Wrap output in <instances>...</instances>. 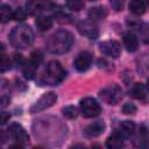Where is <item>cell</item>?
I'll return each instance as SVG.
<instances>
[{"mask_svg": "<svg viewBox=\"0 0 149 149\" xmlns=\"http://www.w3.org/2000/svg\"><path fill=\"white\" fill-rule=\"evenodd\" d=\"M66 7L71 10H80L83 7H84V2L83 1H78V0H72V1H68L66 3Z\"/></svg>", "mask_w": 149, "mask_h": 149, "instance_id": "484cf974", "label": "cell"}, {"mask_svg": "<svg viewBox=\"0 0 149 149\" xmlns=\"http://www.w3.org/2000/svg\"><path fill=\"white\" fill-rule=\"evenodd\" d=\"M129 10L135 15H141L146 12V3L141 0H133L128 5Z\"/></svg>", "mask_w": 149, "mask_h": 149, "instance_id": "e0dca14e", "label": "cell"}, {"mask_svg": "<svg viewBox=\"0 0 149 149\" xmlns=\"http://www.w3.org/2000/svg\"><path fill=\"white\" fill-rule=\"evenodd\" d=\"M130 95L134 97L137 100H144L147 98L146 88L142 84H135L130 90Z\"/></svg>", "mask_w": 149, "mask_h": 149, "instance_id": "ac0fdd59", "label": "cell"}, {"mask_svg": "<svg viewBox=\"0 0 149 149\" xmlns=\"http://www.w3.org/2000/svg\"><path fill=\"white\" fill-rule=\"evenodd\" d=\"M73 44V35L68 30L54 33L47 41V49L51 54L62 55L68 52Z\"/></svg>", "mask_w": 149, "mask_h": 149, "instance_id": "6da1fadb", "label": "cell"}, {"mask_svg": "<svg viewBox=\"0 0 149 149\" xmlns=\"http://www.w3.org/2000/svg\"><path fill=\"white\" fill-rule=\"evenodd\" d=\"M139 31H140V37H141V40H142L146 44H149V22H146V23L141 24Z\"/></svg>", "mask_w": 149, "mask_h": 149, "instance_id": "7402d4cb", "label": "cell"}, {"mask_svg": "<svg viewBox=\"0 0 149 149\" xmlns=\"http://www.w3.org/2000/svg\"><path fill=\"white\" fill-rule=\"evenodd\" d=\"M9 149H23V147L21 144H13L9 147Z\"/></svg>", "mask_w": 149, "mask_h": 149, "instance_id": "1f68e13d", "label": "cell"}, {"mask_svg": "<svg viewBox=\"0 0 149 149\" xmlns=\"http://www.w3.org/2000/svg\"><path fill=\"white\" fill-rule=\"evenodd\" d=\"M9 42L16 49H26L34 42V33L27 24L16 26L9 34Z\"/></svg>", "mask_w": 149, "mask_h": 149, "instance_id": "7a4b0ae2", "label": "cell"}, {"mask_svg": "<svg viewBox=\"0 0 149 149\" xmlns=\"http://www.w3.org/2000/svg\"><path fill=\"white\" fill-rule=\"evenodd\" d=\"M34 149H44V148H41V147H35Z\"/></svg>", "mask_w": 149, "mask_h": 149, "instance_id": "836d02e7", "label": "cell"}, {"mask_svg": "<svg viewBox=\"0 0 149 149\" xmlns=\"http://www.w3.org/2000/svg\"><path fill=\"white\" fill-rule=\"evenodd\" d=\"M122 112H123L125 114H127V115L135 114V112H136V106H135L134 104H132V102H127V104L123 105Z\"/></svg>", "mask_w": 149, "mask_h": 149, "instance_id": "4316f807", "label": "cell"}, {"mask_svg": "<svg viewBox=\"0 0 149 149\" xmlns=\"http://www.w3.org/2000/svg\"><path fill=\"white\" fill-rule=\"evenodd\" d=\"M123 45L126 47L127 51L129 52H134L137 47H139V41L137 37L133 34V33H127L123 35Z\"/></svg>", "mask_w": 149, "mask_h": 149, "instance_id": "4fadbf2b", "label": "cell"}, {"mask_svg": "<svg viewBox=\"0 0 149 149\" xmlns=\"http://www.w3.org/2000/svg\"><path fill=\"white\" fill-rule=\"evenodd\" d=\"M12 66V62L9 59V57H7L3 52L1 54V59H0V69H1V72H5L7 70H9Z\"/></svg>", "mask_w": 149, "mask_h": 149, "instance_id": "d4e9b609", "label": "cell"}, {"mask_svg": "<svg viewBox=\"0 0 149 149\" xmlns=\"http://www.w3.org/2000/svg\"><path fill=\"white\" fill-rule=\"evenodd\" d=\"M99 95L105 102H107L109 105H115L122 99V90L116 84H111V85L104 87L100 91Z\"/></svg>", "mask_w": 149, "mask_h": 149, "instance_id": "277c9868", "label": "cell"}, {"mask_svg": "<svg viewBox=\"0 0 149 149\" xmlns=\"http://www.w3.org/2000/svg\"><path fill=\"white\" fill-rule=\"evenodd\" d=\"M63 114L68 119H74L78 116V108L73 105H69L63 108Z\"/></svg>", "mask_w": 149, "mask_h": 149, "instance_id": "44dd1931", "label": "cell"}, {"mask_svg": "<svg viewBox=\"0 0 149 149\" xmlns=\"http://www.w3.org/2000/svg\"><path fill=\"white\" fill-rule=\"evenodd\" d=\"M8 119H9V114L6 113V112H1V123H2V125L6 123Z\"/></svg>", "mask_w": 149, "mask_h": 149, "instance_id": "f1b7e54d", "label": "cell"}, {"mask_svg": "<svg viewBox=\"0 0 149 149\" xmlns=\"http://www.w3.org/2000/svg\"><path fill=\"white\" fill-rule=\"evenodd\" d=\"M148 5H149V2H148Z\"/></svg>", "mask_w": 149, "mask_h": 149, "instance_id": "e575fe53", "label": "cell"}, {"mask_svg": "<svg viewBox=\"0 0 149 149\" xmlns=\"http://www.w3.org/2000/svg\"><path fill=\"white\" fill-rule=\"evenodd\" d=\"M107 15V12L104 7H92L88 10V19L90 21L94 22V21H99V20H104Z\"/></svg>", "mask_w": 149, "mask_h": 149, "instance_id": "5bb4252c", "label": "cell"}, {"mask_svg": "<svg viewBox=\"0 0 149 149\" xmlns=\"http://www.w3.org/2000/svg\"><path fill=\"white\" fill-rule=\"evenodd\" d=\"M79 107H80L81 114L85 118H95L101 112V107H100L99 102L91 97H86V98L81 99Z\"/></svg>", "mask_w": 149, "mask_h": 149, "instance_id": "5b68a950", "label": "cell"}, {"mask_svg": "<svg viewBox=\"0 0 149 149\" xmlns=\"http://www.w3.org/2000/svg\"><path fill=\"white\" fill-rule=\"evenodd\" d=\"M122 137H120L116 133H114L113 135H111L107 140H106V147L107 149H121L123 146L122 142Z\"/></svg>", "mask_w": 149, "mask_h": 149, "instance_id": "9a60e30c", "label": "cell"}, {"mask_svg": "<svg viewBox=\"0 0 149 149\" xmlns=\"http://www.w3.org/2000/svg\"><path fill=\"white\" fill-rule=\"evenodd\" d=\"M147 87H148V91H149V78H148V80H147Z\"/></svg>", "mask_w": 149, "mask_h": 149, "instance_id": "d6a6232c", "label": "cell"}, {"mask_svg": "<svg viewBox=\"0 0 149 149\" xmlns=\"http://www.w3.org/2000/svg\"><path fill=\"white\" fill-rule=\"evenodd\" d=\"M9 134L12 135V137L14 140H16L19 142V144H24L29 141V135L27 134V132L24 130V128L19 125V123H13L9 127Z\"/></svg>", "mask_w": 149, "mask_h": 149, "instance_id": "9c48e42d", "label": "cell"}, {"mask_svg": "<svg viewBox=\"0 0 149 149\" xmlns=\"http://www.w3.org/2000/svg\"><path fill=\"white\" fill-rule=\"evenodd\" d=\"M36 69L37 66H35L33 63H30V61L26 62L22 66V72L24 74V77L27 79H33L35 77V73H36Z\"/></svg>", "mask_w": 149, "mask_h": 149, "instance_id": "ffe728a7", "label": "cell"}, {"mask_svg": "<svg viewBox=\"0 0 149 149\" xmlns=\"http://www.w3.org/2000/svg\"><path fill=\"white\" fill-rule=\"evenodd\" d=\"M104 129H105L104 122L102 121H95V122L88 125L84 129V134L88 137H95V136H99L100 134H102Z\"/></svg>", "mask_w": 149, "mask_h": 149, "instance_id": "7c38bea8", "label": "cell"}, {"mask_svg": "<svg viewBox=\"0 0 149 149\" xmlns=\"http://www.w3.org/2000/svg\"><path fill=\"white\" fill-rule=\"evenodd\" d=\"M35 24L40 31H47L52 27V20L49 16H38L35 20Z\"/></svg>", "mask_w": 149, "mask_h": 149, "instance_id": "2e32d148", "label": "cell"}, {"mask_svg": "<svg viewBox=\"0 0 149 149\" xmlns=\"http://www.w3.org/2000/svg\"><path fill=\"white\" fill-rule=\"evenodd\" d=\"M27 17V10L23 9L22 7H17L16 9L13 10V20L15 21H23Z\"/></svg>", "mask_w": 149, "mask_h": 149, "instance_id": "cb8c5ba5", "label": "cell"}, {"mask_svg": "<svg viewBox=\"0 0 149 149\" xmlns=\"http://www.w3.org/2000/svg\"><path fill=\"white\" fill-rule=\"evenodd\" d=\"M8 102H9V98H6L5 95H2V98H1V106L5 107Z\"/></svg>", "mask_w": 149, "mask_h": 149, "instance_id": "f546056e", "label": "cell"}, {"mask_svg": "<svg viewBox=\"0 0 149 149\" xmlns=\"http://www.w3.org/2000/svg\"><path fill=\"white\" fill-rule=\"evenodd\" d=\"M100 47V51L112 58H118L120 56L121 52V47L119 44V42L114 41V40H108V41H104L99 44Z\"/></svg>", "mask_w": 149, "mask_h": 149, "instance_id": "52a82bcc", "label": "cell"}, {"mask_svg": "<svg viewBox=\"0 0 149 149\" xmlns=\"http://www.w3.org/2000/svg\"><path fill=\"white\" fill-rule=\"evenodd\" d=\"M30 63H33L35 66L38 68V65L43 62V54L40 51V50H35L30 54V58H29Z\"/></svg>", "mask_w": 149, "mask_h": 149, "instance_id": "603a6c76", "label": "cell"}, {"mask_svg": "<svg viewBox=\"0 0 149 149\" xmlns=\"http://www.w3.org/2000/svg\"><path fill=\"white\" fill-rule=\"evenodd\" d=\"M78 30L80 31L81 35L93 40V38H97L99 36V29L98 27L95 26L94 22L90 21V20H86V21H81L78 23Z\"/></svg>", "mask_w": 149, "mask_h": 149, "instance_id": "ba28073f", "label": "cell"}, {"mask_svg": "<svg viewBox=\"0 0 149 149\" xmlns=\"http://www.w3.org/2000/svg\"><path fill=\"white\" fill-rule=\"evenodd\" d=\"M56 100H57V94L55 92H47L30 107V112L37 113L43 109H47L50 106H52L56 102Z\"/></svg>", "mask_w": 149, "mask_h": 149, "instance_id": "8992f818", "label": "cell"}, {"mask_svg": "<svg viewBox=\"0 0 149 149\" xmlns=\"http://www.w3.org/2000/svg\"><path fill=\"white\" fill-rule=\"evenodd\" d=\"M91 64H92V55L87 51L80 52L74 61V68L79 72H84V71L88 70Z\"/></svg>", "mask_w": 149, "mask_h": 149, "instance_id": "30bf717a", "label": "cell"}, {"mask_svg": "<svg viewBox=\"0 0 149 149\" xmlns=\"http://www.w3.org/2000/svg\"><path fill=\"white\" fill-rule=\"evenodd\" d=\"M0 19H1V22H7L9 21L10 19H13V10L10 8V6L6 5V3H2L0 6Z\"/></svg>", "mask_w": 149, "mask_h": 149, "instance_id": "d6986e66", "label": "cell"}, {"mask_svg": "<svg viewBox=\"0 0 149 149\" xmlns=\"http://www.w3.org/2000/svg\"><path fill=\"white\" fill-rule=\"evenodd\" d=\"M71 149H87L85 146H83V144H76V146H73Z\"/></svg>", "mask_w": 149, "mask_h": 149, "instance_id": "4dcf8cb0", "label": "cell"}, {"mask_svg": "<svg viewBox=\"0 0 149 149\" xmlns=\"http://www.w3.org/2000/svg\"><path fill=\"white\" fill-rule=\"evenodd\" d=\"M66 76L65 70L61 65L58 61H51L47 65L45 72L40 78L41 85H57L61 83Z\"/></svg>", "mask_w": 149, "mask_h": 149, "instance_id": "3957f363", "label": "cell"}, {"mask_svg": "<svg viewBox=\"0 0 149 149\" xmlns=\"http://www.w3.org/2000/svg\"><path fill=\"white\" fill-rule=\"evenodd\" d=\"M123 6V2L121 1H112V7H114L115 10H120Z\"/></svg>", "mask_w": 149, "mask_h": 149, "instance_id": "83f0119b", "label": "cell"}, {"mask_svg": "<svg viewBox=\"0 0 149 149\" xmlns=\"http://www.w3.org/2000/svg\"><path fill=\"white\" fill-rule=\"evenodd\" d=\"M134 132H135V125L129 120H125L119 125L116 134L122 139H128L134 134Z\"/></svg>", "mask_w": 149, "mask_h": 149, "instance_id": "8fae6325", "label": "cell"}]
</instances>
